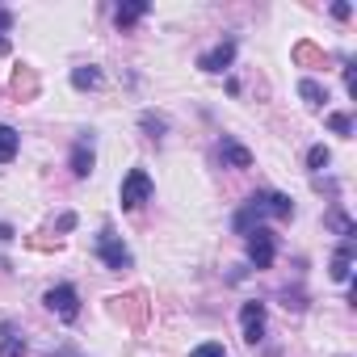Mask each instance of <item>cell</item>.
I'll use <instances>...</instances> for the list:
<instances>
[{"label": "cell", "mask_w": 357, "mask_h": 357, "mask_svg": "<svg viewBox=\"0 0 357 357\" xmlns=\"http://www.w3.org/2000/svg\"><path fill=\"white\" fill-rule=\"evenodd\" d=\"M72 84H76V89H101L105 76H101V68L84 63V68H72Z\"/></svg>", "instance_id": "16"}, {"label": "cell", "mask_w": 357, "mask_h": 357, "mask_svg": "<svg viewBox=\"0 0 357 357\" xmlns=\"http://www.w3.org/2000/svg\"><path fill=\"white\" fill-rule=\"evenodd\" d=\"M261 219H294V202H290L286 194H278V190H261V194H252V202L236 215V231L248 236L252 227H261Z\"/></svg>", "instance_id": "1"}, {"label": "cell", "mask_w": 357, "mask_h": 357, "mask_svg": "<svg viewBox=\"0 0 357 357\" xmlns=\"http://www.w3.org/2000/svg\"><path fill=\"white\" fill-rule=\"evenodd\" d=\"M151 194H155V185H151V176H147V168H130V172L122 176V190H118V202H122V211H139L143 202H151Z\"/></svg>", "instance_id": "3"}, {"label": "cell", "mask_w": 357, "mask_h": 357, "mask_svg": "<svg viewBox=\"0 0 357 357\" xmlns=\"http://www.w3.org/2000/svg\"><path fill=\"white\" fill-rule=\"evenodd\" d=\"M0 357H26V336L17 332V324H0Z\"/></svg>", "instance_id": "13"}, {"label": "cell", "mask_w": 357, "mask_h": 357, "mask_svg": "<svg viewBox=\"0 0 357 357\" xmlns=\"http://www.w3.org/2000/svg\"><path fill=\"white\" fill-rule=\"evenodd\" d=\"M231 63H236V38H223L219 47H211L206 55H198V68H202V72H211V76L227 72Z\"/></svg>", "instance_id": "8"}, {"label": "cell", "mask_w": 357, "mask_h": 357, "mask_svg": "<svg viewBox=\"0 0 357 357\" xmlns=\"http://www.w3.org/2000/svg\"><path fill=\"white\" fill-rule=\"evenodd\" d=\"M282 307H286V311H303V307H307V303H303V290H290V286H286V290H282Z\"/></svg>", "instance_id": "25"}, {"label": "cell", "mask_w": 357, "mask_h": 357, "mask_svg": "<svg viewBox=\"0 0 357 357\" xmlns=\"http://www.w3.org/2000/svg\"><path fill=\"white\" fill-rule=\"evenodd\" d=\"M328 126H332L336 135H344V139L353 135V118H349V114H332V118H328Z\"/></svg>", "instance_id": "24"}, {"label": "cell", "mask_w": 357, "mask_h": 357, "mask_svg": "<svg viewBox=\"0 0 357 357\" xmlns=\"http://www.w3.org/2000/svg\"><path fill=\"white\" fill-rule=\"evenodd\" d=\"M9 240H17V231H13V223H0V244H9Z\"/></svg>", "instance_id": "29"}, {"label": "cell", "mask_w": 357, "mask_h": 357, "mask_svg": "<svg viewBox=\"0 0 357 357\" xmlns=\"http://www.w3.org/2000/svg\"><path fill=\"white\" fill-rule=\"evenodd\" d=\"M328 160H332V151H328V147H324V143H319V147H311V151H307V168H311V172H319V168H328Z\"/></svg>", "instance_id": "21"}, {"label": "cell", "mask_w": 357, "mask_h": 357, "mask_svg": "<svg viewBox=\"0 0 357 357\" xmlns=\"http://www.w3.org/2000/svg\"><path fill=\"white\" fill-rule=\"evenodd\" d=\"M219 160H223L227 168H252V151H248L244 143H236L231 135H223V143H219Z\"/></svg>", "instance_id": "12"}, {"label": "cell", "mask_w": 357, "mask_h": 357, "mask_svg": "<svg viewBox=\"0 0 357 357\" xmlns=\"http://www.w3.org/2000/svg\"><path fill=\"white\" fill-rule=\"evenodd\" d=\"M190 357H227V349H223L219 340H206V344H198Z\"/></svg>", "instance_id": "26"}, {"label": "cell", "mask_w": 357, "mask_h": 357, "mask_svg": "<svg viewBox=\"0 0 357 357\" xmlns=\"http://www.w3.org/2000/svg\"><path fill=\"white\" fill-rule=\"evenodd\" d=\"M147 9H151L147 0H130V5H118V9H114V26H118V30H130V26H139V22L147 17Z\"/></svg>", "instance_id": "14"}, {"label": "cell", "mask_w": 357, "mask_h": 357, "mask_svg": "<svg viewBox=\"0 0 357 357\" xmlns=\"http://www.w3.org/2000/svg\"><path fill=\"white\" fill-rule=\"evenodd\" d=\"M357 63H344V89H349V97H357V72H353Z\"/></svg>", "instance_id": "27"}, {"label": "cell", "mask_w": 357, "mask_h": 357, "mask_svg": "<svg viewBox=\"0 0 357 357\" xmlns=\"http://www.w3.org/2000/svg\"><path fill=\"white\" fill-rule=\"evenodd\" d=\"M248 261H252L257 269H269V265L278 261V236H273L269 227H252V231H248Z\"/></svg>", "instance_id": "6"}, {"label": "cell", "mask_w": 357, "mask_h": 357, "mask_svg": "<svg viewBox=\"0 0 357 357\" xmlns=\"http://www.w3.org/2000/svg\"><path fill=\"white\" fill-rule=\"evenodd\" d=\"M38 89H43V80H38V68H30V63H17V68H13V80H9V93H13V101H34V97H38Z\"/></svg>", "instance_id": "7"}, {"label": "cell", "mask_w": 357, "mask_h": 357, "mask_svg": "<svg viewBox=\"0 0 357 357\" xmlns=\"http://www.w3.org/2000/svg\"><path fill=\"white\" fill-rule=\"evenodd\" d=\"M9 30H13V9H0V55H9V51H13L9 38H5Z\"/></svg>", "instance_id": "23"}, {"label": "cell", "mask_w": 357, "mask_h": 357, "mask_svg": "<svg viewBox=\"0 0 357 357\" xmlns=\"http://www.w3.org/2000/svg\"><path fill=\"white\" fill-rule=\"evenodd\" d=\"M26 244H30V248H38V252H59V248H63V240H59V236H55V240H51V236H26Z\"/></svg>", "instance_id": "22"}, {"label": "cell", "mask_w": 357, "mask_h": 357, "mask_svg": "<svg viewBox=\"0 0 357 357\" xmlns=\"http://www.w3.org/2000/svg\"><path fill=\"white\" fill-rule=\"evenodd\" d=\"M240 328H244V340L248 344H261L265 340V303H244L240 307Z\"/></svg>", "instance_id": "9"}, {"label": "cell", "mask_w": 357, "mask_h": 357, "mask_svg": "<svg viewBox=\"0 0 357 357\" xmlns=\"http://www.w3.org/2000/svg\"><path fill=\"white\" fill-rule=\"evenodd\" d=\"M43 303H47V311H55L63 324H76V319H80V294H76V286H68V282L51 286V290L43 294Z\"/></svg>", "instance_id": "4"}, {"label": "cell", "mask_w": 357, "mask_h": 357, "mask_svg": "<svg viewBox=\"0 0 357 357\" xmlns=\"http://www.w3.org/2000/svg\"><path fill=\"white\" fill-rule=\"evenodd\" d=\"M97 257H101V261H105V269H114V273H122V269H130V265H135L130 248H126V244H122L109 227L97 236Z\"/></svg>", "instance_id": "5"}, {"label": "cell", "mask_w": 357, "mask_h": 357, "mask_svg": "<svg viewBox=\"0 0 357 357\" xmlns=\"http://www.w3.org/2000/svg\"><path fill=\"white\" fill-rule=\"evenodd\" d=\"M328 227H336L344 240H353V231H357V227H353V219H349L344 211H332V215H328Z\"/></svg>", "instance_id": "20"}, {"label": "cell", "mask_w": 357, "mask_h": 357, "mask_svg": "<svg viewBox=\"0 0 357 357\" xmlns=\"http://www.w3.org/2000/svg\"><path fill=\"white\" fill-rule=\"evenodd\" d=\"M76 227V215H59V231H72Z\"/></svg>", "instance_id": "30"}, {"label": "cell", "mask_w": 357, "mask_h": 357, "mask_svg": "<svg viewBox=\"0 0 357 357\" xmlns=\"http://www.w3.org/2000/svg\"><path fill=\"white\" fill-rule=\"evenodd\" d=\"M139 126H143V135H147V139H155V143H160V139H164V130H168L164 114H151V109H143V114H139Z\"/></svg>", "instance_id": "18"}, {"label": "cell", "mask_w": 357, "mask_h": 357, "mask_svg": "<svg viewBox=\"0 0 357 357\" xmlns=\"http://www.w3.org/2000/svg\"><path fill=\"white\" fill-rule=\"evenodd\" d=\"M109 315L139 332V328L147 324V315H151V303H147L143 290H126V294H114V298H109Z\"/></svg>", "instance_id": "2"}, {"label": "cell", "mask_w": 357, "mask_h": 357, "mask_svg": "<svg viewBox=\"0 0 357 357\" xmlns=\"http://www.w3.org/2000/svg\"><path fill=\"white\" fill-rule=\"evenodd\" d=\"M332 17L336 22H349L353 17V5H344V0H340V5H332Z\"/></svg>", "instance_id": "28"}, {"label": "cell", "mask_w": 357, "mask_h": 357, "mask_svg": "<svg viewBox=\"0 0 357 357\" xmlns=\"http://www.w3.org/2000/svg\"><path fill=\"white\" fill-rule=\"evenodd\" d=\"M298 97H303V105H307V109H324L328 89H324V84H315V80H303V84H298Z\"/></svg>", "instance_id": "17"}, {"label": "cell", "mask_w": 357, "mask_h": 357, "mask_svg": "<svg viewBox=\"0 0 357 357\" xmlns=\"http://www.w3.org/2000/svg\"><path fill=\"white\" fill-rule=\"evenodd\" d=\"M17 147H22V135L13 126H0V164H9L17 155Z\"/></svg>", "instance_id": "19"}, {"label": "cell", "mask_w": 357, "mask_h": 357, "mask_svg": "<svg viewBox=\"0 0 357 357\" xmlns=\"http://www.w3.org/2000/svg\"><path fill=\"white\" fill-rule=\"evenodd\" d=\"M290 59H294V68H328V51L324 47H315V43H294V51H290Z\"/></svg>", "instance_id": "11"}, {"label": "cell", "mask_w": 357, "mask_h": 357, "mask_svg": "<svg viewBox=\"0 0 357 357\" xmlns=\"http://www.w3.org/2000/svg\"><path fill=\"white\" fill-rule=\"evenodd\" d=\"M93 164H97V155H93V135H89V139H76V147H72V176H76V181H84V176L93 172Z\"/></svg>", "instance_id": "10"}, {"label": "cell", "mask_w": 357, "mask_h": 357, "mask_svg": "<svg viewBox=\"0 0 357 357\" xmlns=\"http://www.w3.org/2000/svg\"><path fill=\"white\" fill-rule=\"evenodd\" d=\"M328 273H332V282H349V278H353V240H344V244L336 248Z\"/></svg>", "instance_id": "15"}]
</instances>
